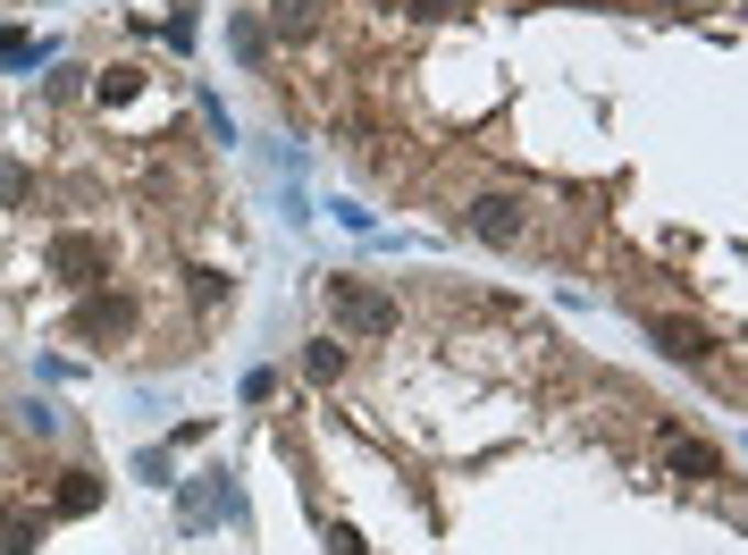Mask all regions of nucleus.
Here are the masks:
<instances>
[{"instance_id":"39448f33","label":"nucleus","mask_w":748,"mask_h":555,"mask_svg":"<svg viewBox=\"0 0 748 555\" xmlns=\"http://www.w3.org/2000/svg\"><path fill=\"white\" fill-rule=\"evenodd\" d=\"M135 93H143L135 68H110V76H101V101H135Z\"/></svg>"},{"instance_id":"7ed1b4c3","label":"nucleus","mask_w":748,"mask_h":555,"mask_svg":"<svg viewBox=\"0 0 748 555\" xmlns=\"http://www.w3.org/2000/svg\"><path fill=\"white\" fill-rule=\"evenodd\" d=\"M656 337L673 345L681 363H706V329H690V320H656Z\"/></svg>"},{"instance_id":"f03ea898","label":"nucleus","mask_w":748,"mask_h":555,"mask_svg":"<svg viewBox=\"0 0 748 555\" xmlns=\"http://www.w3.org/2000/svg\"><path fill=\"white\" fill-rule=\"evenodd\" d=\"M471 227H480V236H488V244H514V236H521V211H514V202H496V193H488V202H480V219H471Z\"/></svg>"},{"instance_id":"20e7f679","label":"nucleus","mask_w":748,"mask_h":555,"mask_svg":"<svg viewBox=\"0 0 748 555\" xmlns=\"http://www.w3.org/2000/svg\"><path fill=\"white\" fill-rule=\"evenodd\" d=\"M673 463L690 471V480H715V455H706L698 437H673Z\"/></svg>"},{"instance_id":"423d86ee","label":"nucleus","mask_w":748,"mask_h":555,"mask_svg":"<svg viewBox=\"0 0 748 555\" xmlns=\"http://www.w3.org/2000/svg\"><path fill=\"white\" fill-rule=\"evenodd\" d=\"M94 506V480H85V471H68V488H59V513H85Z\"/></svg>"},{"instance_id":"f257e3e1","label":"nucleus","mask_w":748,"mask_h":555,"mask_svg":"<svg viewBox=\"0 0 748 555\" xmlns=\"http://www.w3.org/2000/svg\"><path fill=\"white\" fill-rule=\"evenodd\" d=\"M328 303H337L353 329H387V320H396V303H387V295H362L353 278H328Z\"/></svg>"}]
</instances>
